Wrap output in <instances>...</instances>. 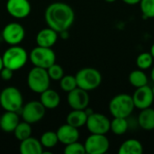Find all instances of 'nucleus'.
Wrapping results in <instances>:
<instances>
[{
    "instance_id": "obj_1",
    "label": "nucleus",
    "mask_w": 154,
    "mask_h": 154,
    "mask_svg": "<svg viewBox=\"0 0 154 154\" xmlns=\"http://www.w3.org/2000/svg\"><path fill=\"white\" fill-rule=\"evenodd\" d=\"M44 19L48 27L60 33L72 26L75 21V13L69 5L64 2H54L47 6Z\"/></svg>"
},
{
    "instance_id": "obj_2",
    "label": "nucleus",
    "mask_w": 154,
    "mask_h": 154,
    "mask_svg": "<svg viewBox=\"0 0 154 154\" xmlns=\"http://www.w3.org/2000/svg\"><path fill=\"white\" fill-rule=\"evenodd\" d=\"M135 106L133 97L129 94L121 93L116 95L109 102L108 109L113 117L128 118L134 112Z\"/></svg>"
},
{
    "instance_id": "obj_3",
    "label": "nucleus",
    "mask_w": 154,
    "mask_h": 154,
    "mask_svg": "<svg viewBox=\"0 0 154 154\" xmlns=\"http://www.w3.org/2000/svg\"><path fill=\"white\" fill-rule=\"evenodd\" d=\"M29 55L27 51L21 46L12 45L6 49L2 55L4 67H6L14 71H17L23 68L27 63Z\"/></svg>"
},
{
    "instance_id": "obj_4",
    "label": "nucleus",
    "mask_w": 154,
    "mask_h": 154,
    "mask_svg": "<svg viewBox=\"0 0 154 154\" xmlns=\"http://www.w3.org/2000/svg\"><path fill=\"white\" fill-rule=\"evenodd\" d=\"M75 77L78 87L88 92L97 89L102 83L101 73L97 69L91 67H86L79 69Z\"/></svg>"
},
{
    "instance_id": "obj_5",
    "label": "nucleus",
    "mask_w": 154,
    "mask_h": 154,
    "mask_svg": "<svg viewBox=\"0 0 154 154\" xmlns=\"http://www.w3.org/2000/svg\"><path fill=\"white\" fill-rule=\"evenodd\" d=\"M0 106L5 111L20 113L23 106L21 91L15 87H6L0 93Z\"/></svg>"
},
{
    "instance_id": "obj_6",
    "label": "nucleus",
    "mask_w": 154,
    "mask_h": 154,
    "mask_svg": "<svg viewBox=\"0 0 154 154\" xmlns=\"http://www.w3.org/2000/svg\"><path fill=\"white\" fill-rule=\"evenodd\" d=\"M50 84L51 79L46 69L33 67L29 71L27 76V85L32 92L41 94L50 88Z\"/></svg>"
},
{
    "instance_id": "obj_7",
    "label": "nucleus",
    "mask_w": 154,
    "mask_h": 154,
    "mask_svg": "<svg viewBox=\"0 0 154 154\" xmlns=\"http://www.w3.org/2000/svg\"><path fill=\"white\" fill-rule=\"evenodd\" d=\"M29 60L34 67L47 69L56 62V54L51 48L37 45L29 53Z\"/></svg>"
},
{
    "instance_id": "obj_8",
    "label": "nucleus",
    "mask_w": 154,
    "mask_h": 154,
    "mask_svg": "<svg viewBox=\"0 0 154 154\" xmlns=\"http://www.w3.org/2000/svg\"><path fill=\"white\" fill-rule=\"evenodd\" d=\"M20 113L23 120L32 125L41 121L44 117L46 108L40 100H32L23 105Z\"/></svg>"
},
{
    "instance_id": "obj_9",
    "label": "nucleus",
    "mask_w": 154,
    "mask_h": 154,
    "mask_svg": "<svg viewBox=\"0 0 154 154\" xmlns=\"http://www.w3.org/2000/svg\"><path fill=\"white\" fill-rule=\"evenodd\" d=\"M84 145L86 153L105 154L110 148V142L106 134H90V135L86 139Z\"/></svg>"
},
{
    "instance_id": "obj_10",
    "label": "nucleus",
    "mask_w": 154,
    "mask_h": 154,
    "mask_svg": "<svg viewBox=\"0 0 154 154\" xmlns=\"http://www.w3.org/2000/svg\"><path fill=\"white\" fill-rule=\"evenodd\" d=\"M86 126L90 134H106L110 131L111 121L103 114L92 113L88 116Z\"/></svg>"
},
{
    "instance_id": "obj_11",
    "label": "nucleus",
    "mask_w": 154,
    "mask_h": 154,
    "mask_svg": "<svg viewBox=\"0 0 154 154\" xmlns=\"http://www.w3.org/2000/svg\"><path fill=\"white\" fill-rule=\"evenodd\" d=\"M2 39L9 45L20 44L25 37V30L19 23L12 22L7 23L2 30Z\"/></svg>"
},
{
    "instance_id": "obj_12",
    "label": "nucleus",
    "mask_w": 154,
    "mask_h": 154,
    "mask_svg": "<svg viewBox=\"0 0 154 154\" xmlns=\"http://www.w3.org/2000/svg\"><path fill=\"white\" fill-rule=\"evenodd\" d=\"M132 97L135 108L139 110L151 107L154 102L153 89L149 85L136 88Z\"/></svg>"
},
{
    "instance_id": "obj_13",
    "label": "nucleus",
    "mask_w": 154,
    "mask_h": 154,
    "mask_svg": "<svg viewBox=\"0 0 154 154\" xmlns=\"http://www.w3.org/2000/svg\"><path fill=\"white\" fill-rule=\"evenodd\" d=\"M67 101L69 106L75 110H85L88 107L90 97L88 91L80 88H76L72 91L68 93Z\"/></svg>"
},
{
    "instance_id": "obj_14",
    "label": "nucleus",
    "mask_w": 154,
    "mask_h": 154,
    "mask_svg": "<svg viewBox=\"0 0 154 154\" xmlns=\"http://www.w3.org/2000/svg\"><path fill=\"white\" fill-rule=\"evenodd\" d=\"M6 11L14 18L24 19L32 11L29 0H7Z\"/></svg>"
},
{
    "instance_id": "obj_15",
    "label": "nucleus",
    "mask_w": 154,
    "mask_h": 154,
    "mask_svg": "<svg viewBox=\"0 0 154 154\" xmlns=\"http://www.w3.org/2000/svg\"><path fill=\"white\" fill-rule=\"evenodd\" d=\"M57 136L59 139V143L67 145L71 143L79 141V128H76L69 124H65L60 125L57 130Z\"/></svg>"
},
{
    "instance_id": "obj_16",
    "label": "nucleus",
    "mask_w": 154,
    "mask_h": 154,
    "mask_svg": "<svg viewBox=\"0 0 154 154\" xmlns=\"http://www.w3.org/2000/svg\"><path fill=\"white\" fill-rule=\"evenodd\" d=\"M58 38L59 32H57L51 27H47L38 32L36 35V43L38 46L41 47L52 48V46H54L57 42Z\"/></svg>"
},
{
    "instance_id": "obj_17",
    "label": "nucleus",
    "mask_w": 154,
    "mask_h": 154,
    "mask_svg": "<svg viewBox=\"0 0 154 154\" xmlns=\"http://www.w3.org/2000/svg\"><path fill=\"white\" fill-rule=\"evenodd\" d=\"M19 151L22 154H42L43 152V146L40 140L30 136L20 142Z\"/></svg>"
},
{
    "instance_id": "obj_18",
    "label": "nucleus",
    "mask_w": 154,
    "mask_h": 154,
    "mask_svg": "<svg viewBox=\"0 0 154 154\" xmlns=\"http://www.w3.org/2000/svg\"><path fill=\"white\" fill-rule=\"evenodd\" d=\"M19 123L20 120L18 113L5 111L0 118V128L5 133H14Z\"/></svg>"
},
{
    "instance_id": "obj_19",
    "label": "nucleus",
    "mask_w": 154,
    "mask_h": 154,
    "mask_svg": "<svg viewBox=\"0 0 154 154\" xmlns=\"http://www.w3.org/2000/svg\"><path fill=\"white\" fill-rule=\"evenodd\" d=\"M40 101L46 109H55L60 104V97L57 91L49 88L40 94Z\"/></svg>"
},
{
    "instance_id": "obj_20",
    "label": "nucleus",
    "mask_w": 154,
    "mask_h": 154,
    "mask_svg": "<svg viewBox=\"0 0 154 154\" xmlns=\"http://www.w3.org/2000/svg\"><path fill=\"white\" fill-rule=\"evenodd\" d=\"M138 125L145 131L154 130V109L148 107L141 110L138 118Z\"/></svg>"
},
{
    "instance_id": "obj_21",
    "label": "nucleus",
    "mask_w": 154,
    "mask_h": 154,
    "mask_svg": "<svg viewBox=\"0 0 154 154\" xmlns=\"http://www.w3.org/2000/svg\"><path fill=\"white\" fill-rule=\"evenodd\" d=\"M143 146L137 139H128L119 147V154H143Z\"/></svg>"
},
{
    "instance_id": "obj_22",
    "label": "nucleus",
    "mask_w": 154,
    "mask_h": 154,
    "mask_svg": "<svg viewBox=\"0 0 154 154\" xmlns=\"http://www.w3.org/2000/svg\"><path fill=\"white\" fill-rule=\"evenodd\" d=\"M88 116L85 110L72 109V111L68 114L66 121H67V124H69L76 128H80V127L86 125Z\"/></svg>"
},
{
    "instance_id": "obj_23",
    "label": "nucleus",
    "mask_w": 154,
    "mask_h": 154,
    "mask_svg": "<svg viewBox=\"0 0 154 154\" xmlns=\"http://www.w3.org/2000/svg\"><path fill=\"white\" fill-rule=\"evenodd\" d=\"M128 80H129V83L135 88L146 86L148 85V82H149L148 76L146 75L144 70L140 69H134L132 72H130Z\"/></svg>"
},
{
    "instance_id": "obj_24",
    "label": "nucleus",
    "mask_w": 154,
    "mask_h": 154,
    "mask_svg": "<svg viewBox=\"0 0 154 154\" xmlns=\"http://www.w3.org/2000/svg\"><path fill=\"white\" fill-rule=\"evenodd\" d=\"M129 121L127 118L124 117H114L111 121V127L110 130L116 135L121 136L124 135L129 129Z\"/></svg>"
},
{
    "instance_id": "obj_25",
    "label": "nucleus",
    "mask_w": 154,
    "mask_h": 154,
    "mask_svg": "<svg viewBox=\"0 0 154 154\" xmlns=\"http://www.w3.org/2000/svg\"><path fill=\"white\" fill-rule=\"evenodd\" d=\"M32 130L31 124H29L25 121H23L17 125V126L15 127V129L14 131V134L15 138L21 142V141L32 136Z\"/></svg>"
},
{
    "instance_id": "obj_26",
    "label": "nucleus",
    "mask_w": 154,
    "mask_h": 154,
    "mask_svg": "<svg viewBox=\"0 0 154 154\" xmlns=\"http://www.w3.org/2000/svg\"><path fill=\"white\" fill-rule=\"evenodd\" d=\"M40 142H41L42 145L43 146V148H47V149L54 148L57 145V143H59L57 133L53 132V131L44 132L40 138Z\"/></svg>"
},
{
    "instance_id": "obj_27",
    "label": "nucleus",
    "mask_w": 154,
    "mask_h": 154,
    "mask_svg": "<svg viewBox=\"0 0 154 154\" xmlns=\"http://www.w3.org/2000/svg\"><path fill=\"white\" fill-rule=\"evenodd\" d=\"M154 58L151 52H142L136 58V66L138 69L143 70H147L153 66Z\"/></svg>"
},
{
    "instance_id": "obj_28",
    "label": "nucleus",
    "mask_w": 154,
    "mask_h": 154,
    "mask_svg": "<svg viewBox=\"0 0 154 154\" xmlns=\"http://www.w3.org/2000/svg\"><path fill=\"white\" fill-rule=\"evenodd\" d=\"M60 87L64 92H70L78 88L76 77L73 75H64L60 80Z\"/></svg>"
},
{
    "instance_id": "obj_29",
    "label": "nucleus",
    "mask_w": 154,
    "mask_h": 154,
    "mask_svg": "<svg viewBox=\"0 0 154 154\" xmlns=\"http://www.w3.org/2000/svg\"><path fill=\"white\" fill-rule=\"evenodd\" d=\"M140 8L144 18H154V0H141Z\"/></svg>"
},
{
    "instance_id": "obj_30",
    "label": "nucleus",
    "mask_w": 154,
    "mask_h": 154,
    "mask_svg": "<svg viewBox=\"0 0 154 154\" xmlns=\"http://www.w3.org/2000/svg\"><path fill=\"white\" fill-rule=\"evenodd\" d=\"M47 72H48L50 79L55 81H58V80L60 81L61 78L65 75L63 68L60 65L57 64L56 62L47 69Z\"/></svg>"
},
{
    "instance_id": "obj_31",
    "label": "nucleus",
    "mask_w": 154,
    "mask_h": 154,
    "mask_svg": "<svg viewBox=\"0 0 154 154\" xmlns=\"http://www.w3.org/2000/svg\"><path fill=\"white\" fill-rule=\"evenodd\" d=\"M64 153L65 154H85L86 149L85 145L79 143V141L71 143L69 144L65 145L64 148Z\"/></svg>"
},
{
    "instance_id": "obj_32",
    "label": "nucleus",
    "mask_w": 154,
    "mask_h": 154,
    "mask_svg": "<svg viewBox=\"0 0 154 154\" xmlns=\"http://www.w3.org/2000/svg\"><path fill=\"white\" fill-rule=\"evenodd\" d=\"M14 72V70H12V69H8L6 67H4L1 69V71H0V77H1V79L3 80L8 81V80H10L13 78Z\"/></svg>"
},
{
    "instance_id": "obj_33",
    "label": "nucleus",
    "mask_w": 154,
    "mask_h": 154,
    "mask_svg": "<svg viewBox=\"0 0 154 154\" xmlns=\"http://www.w3.org/2000/svg\"><path fill=\"white\" fill-rule=\"evenodd\" d=\"M125 4L129 5H136L140 4L141 0H122Z\"/></svg>"
},
{
    "instance_id": "obj_34",
    "label": "nucleus",
    "mask_w": 154,
    "mask_h": 154,
    "mask_svg": "<svg viewBox=\"0 0 154 154\" xmlns=\"http://www.w3.org/2000/svg\"><path fill=\"white\" fill-rule=\"evenodd\" d=\"M68 31H69V30H66V31L60 32L59 33L61 39H63V40H67V39H69V32H68Z\"/></svg>"
},
{
    "instance_id": "obj_35",
    "label": "nucleus",
    "mask_w": 154,
    "mask_h": 154,
    "mask_svg": "<svg viewBox=\"0 0 154 154\" xmlns=\"http://www.w3.org/2000/svg\"><path fill=\"white\" fill-rule=\"evenodd\" d=\"M152 70H151V79L152 80V82L154 83V66L152 67Z\"/></svg>"
},
{
    "instance_id": "obj_36",
    "label": "nucleus",
    "mask_w": 154,
    "mask_h": 154,
    "mask_svg": "<svg viewBox=\"0 0 154 154\" xmlns=\"http://www.w3.org/2000/svg\"><path fill=\"white\" fill-rule=\"evenodd\" d=\"M4 68V62H3V59H2V56H0V71L1 69Z\"/></svg>"
},
{
    "instance_id": "obj_37",
    "label": "nucleus",
    "mask_w": 154,
    "mask_h": 154,
    "mask_svg": "<svg viewBox=\"0 0 154 154\" xmlns=\"http://www.w3.org/2000/svg\"><path fill=\"white\" fill-rule=\"evenodd\" d=\"M150 52H151V54L152 55V57L154 58V43L152 45V47L150 49Z\"/></svg>"
},
{
    "instance_id": "obj_38",
    "label": "nucleus",
    "mask_w": 154,
    "mask_h": 154,
    "mask_svg": "<svg viewBox=\"0 0 154 154\" xmlns=\"http://www.w3.org/2000/svg\"><path fill=\"white\" fill-rule=\"evenodd\" d=\"M106 2H107V3H114V2H116V0H105Z\"/></svg>"
},
{
    "instance_id": "obj_39",
    "label": "nucleus",
    "mask_w": 154,
    "mask_h": 154,
    "mask_svg": "<svg viewBox=\"0 0 154 154\" xmlns=\"http://www.w3.org/2000/svg\"><path fill=\"white\" fill-rule=\"evenodd\" d=\"M152 89H153V94H154V87H153V88H152Z\"/></svg>"
},
{
    "instance_id": "obj_40",
    "label": "nucleus",
    "mask_w": 154,
    "mask_h": 154,
    "mask_svg": "<svg viewBox=\"0 0 154 154\" xmlns=\"http://www.w3.org/2000/svg\"><path fill=\"white\" fill-rule=\"evenodd\" d=\"M0 44H1V39H0Z\"/></svg>"
},
{
    "instance_id": "obj_41",
    "label": "nucleus",
    "mask_w": 154,
    "mask_h": 154,
    "mask_svg": "<svg viewBox=\"0 0 154 154\" xmlns=\"http://www.w3.org/2000/svg\"><path fill=\"white\" fill-rule=\"evenodd\" d=\"M0 118H1V116H0Z\"/></svg>"
}]
</instances>
